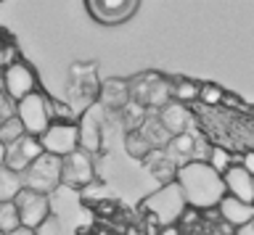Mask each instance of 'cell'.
I'll use <instances>...</instances> for the list:
<instances>
[{
    "label": "cell",
    "instance_id": "f546056e",
    "mask_svg": "<svg viewBox=\"0 0 254 235\" xmlns=\"http://www.w3.org/2000/svg\"><path fill=\"white\" fill-rule=\"evenodd\" d=\"M3 159H5V145L0 143V164H3Z\"/></svg>",
    "mask_w": 254,
    "mask_h": 235
},
{
    "label": "cell",
    "instance_id": "4fadbf2b",
    "mask_svg": "<svg viewBox=\"0 0 254 235\" xmlns=\"http://www.w3.org/2000/svg\"><path fill=\"white\" fill-rule=\"evenodd\" d=\"M217 214L225 219L230 227H246V225L254 222V203H244L238 198L225 195V198L217 203Z\"/></svg>",
    "mask_w": 254,
    "mask_h": 235
},
{
    "label": "cell",
    "instance_id": "484cf974",
    "mask_svg": "<svg viewBox=\"0 0 254 235\" xmlns=\"http://www.w3.org/2000/svg\"><path fill=\"white\" fill-rule=\"evenodd\" d=\"M241 167L249 172V175H254V151H246V153L241 156Z\"/></svg>",
    "mask_w": 254,
    "mask_h": 235
},
{
    "label": "cell",
    "instance_id": "3957f363",
    "mask_svg": "<svg viewBox=\"0 0 254 235\" xmlns=\"http://www.w3.org/2000/svg\"><path fill=\"white\" fill-rule=\"evenodd\" d=\"M16 119L21 122V127H24L27 135L40 138L53 122L51 119V98H48L43 90L27 95L24 100L16 103Z\"/></svg>",
    "mask_w": 254,
    "mask_h": 235
},
{
    "label": "cell",
    "instance_id": "5b68a950",
    "mask_svg": "<svg viewBox=\"0 0 254 235\" xmlns=\"http://www.w3.org/2000/svg\"><path fill=\"white\" fill-rule=\"evenodd\" d=\"M21 183L27 190L40 193V195H51L56 188L61 185V159H56L51 153H43L32 167L21 175Z\"/></svg>",
    "mask_w": 254,
    "mask_h": 235
},
{
    "label": "cell",
    "instance_id": "83f0119b",
    "mask_svg": "<svg viewBox=\"0 0 254 235\" xmlns=\"http://www.w3.org/2000/svg\"><path fill=\"white\" fill-rule=\"evenodd\" d=\"M11 235H35V230H27V227H19V230H13Z\"/></svg>",
    "mask_w": 254,
    "mask_h": 235
},
{
    "label": "cell",
    "instance_id": "44dd1931",
    "mask_svg": "<svg viewBox=\"0 0 254 235\" xmlns=\"http://www.w3.org/2000/svg\"><path fill=\"white\" fill-rule=\"evenodd\" d=\"M222 95H225V90H222L217 82H201V85H198V103H204V106H220L222 103Z\"/></svg>",
    "mask_w": 254,
    "mask_h": 235
},
{
    "label": "cell",
    "instance_id": "30bf717a",
    "mask_svg": "<svg viewBox=\"0 0 254 235\" xmlns=\"http://www.w3.org/2000/svg\"><path fill=\"white\" fill-rule=\"evenodd\" d=\"M43 153H45V151H43V145H40V138L24 135L21 140H16L13 145L5 148L3 167H8L11 172H16V175H24V172H27Z\"/></svg>",
    "mask_w": 254,
    "mask_h": 235
},
{
    "label": "cell",
    "instance_id": "cb8c5ba5",
    "mask_svg": "<svg viewBox=\"0 0 254 235\" xmlns=\"http://www.w3.org/2000/svg\"><path fill=\"white\" fill-rule=\"evenodd\" d=\"M35 235H61V225H59V219L51 217L48 222H43V225L37 227Z\"/></svg>",
    "mask_w": 254,
    "mask_h": 235
},
{
    "label": "cell",
    "instance_id": "d4e9b609",
    "mask_svg": "<svg viewBox=\"0 0 254 235\" xmlns=\"http://www.w3.org/2000/svg\"><path fill=\"white\" fill-rule=\"evenodd\" d=\"M220 106H225V108H241L244 106V100L236 95V93H228L225 90V95H222V103Z\"/></svg>",
    "mask_w": 254,
    "mask_h": 235
},
{
    "label": "cell",
    "instance_id": "ac0fdd59",
    "mask_svg": "<svg viewBox=\"0 0 254 235\" xmlns=\"http://www.w3.org/2000/svg\"><path fill=\"white\" fill-rule=\"evenodd\" d=\"M172 100H175V103H183V106L196 103V100H198V85L190 82V80L172 82Z\"/></svg>",
    "mask_w": 254,
    "mask_h": 235
},
{
    "label": "cell",
    "instance_id": "8fae6325",
    "mask_svg": "<svg viewBox=\"0 0 254 235\" xmlns=\"http://www.w3.org/2000/svg\"><path fill=\"white\" fill-rule=\"evenodd\" d=\"M222 185H225V195H230V198L254 203V175H249L241 164H233L222 175Z\"/></svg>",
    "mask_w": 254,
    "mask_h": 235
},
{
    "label": "cell",
    "instance_id": "7c38bea8",
    "mask_svg": "<svg viewBox=\"0 0 254 235\" xmlns=\"http://www.w3.org/2000/svg\"><path fill=\"white\" fill-rule=\"evenodd\" d=\"M159 124L170 132V138L175 135H186L190 132V124H193V116H190V108L183 103H175L170 100L164 108H159Z\"/></svg>",
    "mask_w": 254,
    "mask_h": 235
},
{
    "label": "cell",
    "instance_id": "f1b7e54d",
    "mask_svg": "<svg viewBox=\"0 0 254 235\" xmlns=\"http://www.w3.org/2000/svg\"><path fill=\"white\" fill-rule=\"evenodd\" d=\"M127 235H146L143 230H135V227H130V230H127Z\"/></svg>",
    "mask_w": 254,
    "mask_h": 235
},
{
    "label": "cell",
    "instance_id": "9c48e42d",
    "mask_svg": "<svg viewBox=\"0 0 254 235\" xmlns=\"http://www.w3.org/2000/svg\"><path fill=\"white\" fill-rule=\"evenodd\" d=\"M95 180L93 156L85 151H74L66 159H61V185L69 188H87Z\"/></svg>",
    "mask_w": 254,
    "mask_h": 235
},
{
    "label": "cell",
    "instance_id": "2e32d148",
    "mask_svg": "<svg viewBox=\"0 0 254 235\" xmlns=\"http://www.w3.org/2000/svg\"><path fill=\"white\" fill-rule=\"evenodd\" d=\"M24 190V183H21V175H16L8 167L0 164V203H8V201H16V195Z\"/></svg>",
    "mask_w": 254,
    "mask_h": 235
},
{
    "label": "cell",
    "instance_id": "ba28073f",
    "mask_svg": "<svg viewBox=\"0 0 254 235\" xmlns=\"http://www.w3.org/2000/svg\"><path fill=\"white\" fill-rule=\"evenodd\" d=\"M85 8L98 24H122V21L132 19L140 3L138 0H87Z\"/></svg>",
    "mask_w": 254,
    "mask_h": 235
},
{
    "label": "cell",
    "instance_id": "5bb4252c",
    "mask_svg": "<svg viewBox=\"0 0 254 235\" xmlns=\"http://www.w3.org/2000/svg\"><path fill=\"white\" fill-rule=\"evenodd\" d=\"M79 127V151L85 153H98L101 151V124H95L90 119V114H85Z\"/></svg>",
    "mask_w": 254,
    "mask_h": 235
},
{
    "label": "cell",
    "instance_id": "6da1fadb",
    "mask_svg": "<svg viewBox=\"0 0 254 235\" xmlns=\"http://www.w3.org/2000/svg\"><path fill=\"white\" fill-rule=\"evenodd\" d=\"M175 183L180 185L188 209L196 211L217 209V203L225 198L222 175H217L206 161H186L183 167H178Z\"/></svg>",
    "mask_w": 254,
    "mask_h": 235
},
{
    "label": "cell",
    "instance_id": "52a82bcc",
    "mask_svg": "<svg viewBox=\"0 0 254 235\" xmlns=\"http://www.w3.org/2000/svg\"><path fill=\"white\" fill-rule=\"evenodd\" d=\"M16 209H19V219H21V227L27 230H37L43 222L51 219V198L48 195H40V193H32V190H24L16 195Z\"/></svg>",
    "mask_w": 254,
    "mask_h": 235
},
{
    "label": "cell",
    "instance_id": "e0dca14e",
    "mask_svg": "<svg viewBox=\"0 0 254 235\" xmlns=\"http://www.w3.org/2000/svg\"><path fill=\"white\" fill-rule=\"evenodd\" d=\"M206 164H209V167L217 172V175H225V172L233 167V164H241V156H233L228 148H222V145H212Z\"/></svg>",
    "mask_w": 254,
    "mask_h": 235
},
{
    "label": "cell",
    "instance_id": "ffe728a7",
    "mask_svg": "<svg viewBox=\"0 0 254 235\" xmlns=\"http://www.w3.org/2000/svg\"><path fill=\"white\" fill-rule=\"evenodd\" d=\"M24 135H27V132H24L21 122L16 119V116H8V119L0 122V143H3L5 148H8V145H13L16 140H21Z\"/></svg>",
    "mask_w": 254,
    "mask_h": 235
},
{
    "label": "cell",
    "instance_id": "277c9868",
    "mask_svg": "<svg viewBox=\"0 0 254 235\" xmlns=\"http://www.w3.org/2000/svg\"><path fill=\"white\" fill-rule=\"evenodd\" d=\"M0 82H3V93L8 100L19 103L27 95L40 90L37 85V74L27 61H8L3 66V74H0Z\"/></svg>",
    "mask_w": 254,
    "mask_h": 235
},
{
    "label": "cell",
    "instance_id": "8992f818",
    "mask_svg": "<svg viewBox=\"0 0 254 235\" xmlns=\"http://www.w3.org/2000/svg\"><path fill=\"white\" fill-rule=\"evenodd\" d=\"M40 145H43L45 153L56 156V159H66L69 153L79 151L77 122H51V127L40 135Z\"/></svg>",
    "mask_w": 254,
    "mask_h": 235
},
{
    "label": "cell",
    "instance_id": "603a6c76",
    "mask_svg": "<svg viewBox=\"0 0 254 235\" xmlns=\"http://www.w3.org/2000/svg\"><path fill=\"white\" fill-rule=\"evenodd\" d=\"M51 119L53 122H74V111L64 100H51Z\"/></svg>",
    "mask_w": 254,
    "mask_h": 235
},
{
    "label": "cell",
    "instance_id": "7402d4cb",
    "mask_svg": "<svg viewBox=\"0 0 254 235\" xmlns=\"http://www.w3.org/2000/svg\"><path fill=\"white\" fill-rule=\"evenodd\" d=\"M127 153L135 156V159H148V156L154 153V148H151V143L140 135V132H130V135H127Z\"/></svg>",
    "mask_w": 254,
    "mask_h": 235
},
{
    "label": "cell",
    "instance_id": "7a4b0ae2",
    "mask_svg": "<svg viewBox=\"0 0 254 235\" xmlns=\"http://www.w3.org/2000/svg\"><path fill=\"white\" fill-rule=\"evenodd\" d=\"M143 209H146V219L151 227H164V225H178L180 217L186 214L188 203L183 198V190L180 185L175 183H167L162 185L159 190H154L148 195L146 201H143Z\"/></svg>",
    "mask_w": 254,
    "mask_h": 235
},
{
    "label": "cell",
    "instance_id": "d6986e66",
    "mask_svg": "<svg viewBox=\"0 0 254 235\" xmlns=\"http://www.w3.org/2000/svg\"><path fill=\"white\" fill-rule=\"evenodd\" d=\"M21 227V219H19V209H16L13 201L8 203H0V235H11L13 230Z\"/></svg>",
    "mask_w": 254,
    "mask_h": 235
},
{
    "label": "cell",
    "instance_id": "9a60e30c",
    "mask_svg": "<svg viewBox=\"0 0 254 235\" xmlns=\"http://www.w3.org/2000/svg\"><path fill=\"white\" fill-rule=\"evenodd\" d=\"M101 95H103V103L106 106L125 108L127 103H130V85H127L125 80H111V82L103 85Z\"/></svg>",
    "mask_w": 254,
    "mask_h": 235
},
{
    "label": "cell",
    "instance_id": "4316f807",
    "mask_svg": "<svg viewBox=\"0 0 254 235\" xmlns=\"http://www.w3.org/2000/svg\"><path fill=\"white\" fill-rule=\"evenodd\" d=\"M159 235H180V225H164V227H159Z\"/></svg>",
    "mask_w": 254,
    "mask_h": 235
}]
</instances>
